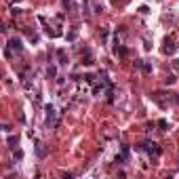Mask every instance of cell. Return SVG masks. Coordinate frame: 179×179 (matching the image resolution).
Listing matches in <instances>:
<instances>
[{"label": "cell", "instance_id": "obj_1", "mask_svg": "<svg viewBox=\"0 0 179 179\" xmlns=\"http://www.w3.org/2000/svg\"><path fill=\"white\" fill-rule=\"evenodd\" d=\"M139 150H143V152H148V154H154V156H160L162 154V150L158 148V143H150V141H145V143H141L139 145Z\"/></svg>", "mask_w": 179, "mask_h": 179}, {"label": "cell", "instance_id": "obj_2", "mask_svg": "<svg viewBox=\"0 0 179 179\" xmlns=\"http://www.w3.org/2000/svg\"><path fill=\"white\" fill-rule=\"evenodd\" d=\"M175 51H177V44H175V42H169V40H167V44L162 47V53H164V55H173Z\"/></svg>", "mask_w": 179, "mask_h": 179}, {"label": "cell", "instance_id": "obj_3", "mask_svg": "<svg viewBox=\"0 0 179 179\" xmlns=\"http://www.w3.org/2000/svg\"><path fill=\"white\" fill-rule=\"evenodd\" d=\"M9 47H11L13 51H17V53H19L21 49H23V44H21V40H19V38H11V40H9Z\"/></svg>", "mask_w": 179, "mask_h": 179}, {"label": "cell", "instance_id": "obj_4", "mask_svg": "<svg viewBox=\"0 0 179 179\" xmlns=\"http://www.w3.org/2000/svg\"><path fill=\"white\" fill-rule=\"evenodd\" d=\"M53 120H55V107H53V105H47V124L51 126Z\"/></svg>", "mask_w": 179, "mask_h": 179}, {"label": "cell", "instance_id": "obj_5", "mask_svg": "<svg viewBox=\"0 0 179 179\" xmlns=\"http://www.w3.org/2000/svg\"><path fill=\"white\" fill-rule=\"evenodd\" d=\"M57 59H59V63H61V65H63V63H68V57H65V51H63V49H59V51H57Z\"/></svg>", "mask_w": 179, "mask_h": 179}, {"label": "cell", "instance_id": "obj_6", "mask_svg": "<svg viewBox=\"0 0 179 179\" xmlns=\"http://www.w3.org/2000/svg\"><path fill=\"white\" fill-rule=\"evenodd\" d=\"M47 76L49 78H55L57 76V68H55V65H49V68H47Z\"/></svg>", "mask_w": 179, "mask_h": 179}, {"label": "cell", "instance_id": "obj_7", "mask_svg": "<svg viewBox=\"0 0 179 179\" xmlns=\"http://www.w3.org/2000/svg\"><path fill=\"white\" fill-rule=\"evenodd\" d=\"M114 51H116V55H118V57H126V47H120V44H118Z\"/></svg>", "mask_w": 179, "mask_h": 179}, {"label": "cell", "instance_id": "obj_8", "mask_svg": "<svg viewBox=\"0 0 179 179\" xmlns=\"http://www.w3.org/2000/svg\"><path fill=\"white\" fill-rule=\"evenodd\" d=\"M7 143H9L11 150H15V145H17V135H11V137L7 139Z\"/></svg>", "mask_w": 179, "mask_h": 179}, {"label": "cell", "instance_id": "obj_9", "mask_svg": "<svg viewBox=\"0 0 179 179\" xmlns=\"http://www.w3.org/2000/svg\"><path fill=\"white\" fill-rule=\"evenodd\" d=\"M141 70H143V74H152V63H145L143 61V68Z\"/></svg>", "mask_w": 179, "mask_h": 179}, {"label": "cell", "instance_id": "obj_10", "mask_svg": "<svg viewBox=\"0 0 179 179\" xmlns=\"http://www.w3.org/2000/svg\"><path fill=\"white\" fill-rule=\"evenodd\" d=\"M133 65H135V68H143V59H135Z\"/></svg>", "mask_w": 179, "mask_h": 179}, {"label": "cell", "instance_id": "obj_11", "mask_svg": "<svg viewBox=\"0 0 179 179\" xmlns=\"http://www.w3.org/2000/svg\"><path fill=\"white\" fill-rule=\"evenodd\" d=\"M44 154H47V150L42 148V143H38V156H44Z\"/></svg>", "mask_w": 179, "mask_h": 179}, {"label": "cell", "instance_id": "obj_12", "mask_svg": "<svg viewBox=\"0 0 179 179\" xmlns=\"http://www.w3.org/2000/svg\"><path fill=\"white\" fill-rule=\"evenodd\" d=\"M122 156H124V158H129V145H122Z\"/></svg>", "mask_w": 179, "mask_h": 179}, {"label": "cell", "instance_id": "obj_13", "mask_svg": "<svg viewBox=\"0 0 179 179\" xmlns=\"http://www.w3.org/2000/svg\"><path fill=\"white\" fill-rule=\"evenodd\" d=\"M139 13H143V15H148V13H150V9H148V7L143 4V7H139Z\"/></svg>", "mask_w": 179, "mask_h": 179}, {"label": "cell", "instance_id": "obj_14", "mask_svg": "<svg viewBox=\"0 0 179 179\" xmlns=\"http://www.w3.org/2000/svg\"><path fill=\"white\" fill-rule=\"evenodd\" d=\"M175 80H177L175 76H169V78H167V84H175Z\"/></svg>", "mask_w": 179, "mask_h": 179}, {"label": "cell", "instance_id": "obj_15", "mask_svg": "<svg viewBox=\"0 0 179 179\" xmlns=\"http://www.w3.org/2000/svg\"><path fill=\"white\" fill-rule=\"evenodd\" d=\"M158 126L164 131V129H167V120H158Z\"/></svg>", "mask_w": 179, "mask_h": 179}, {"label": "cell", "instance_id": "obj_16", "mask_svg": "<svg viewBox=\"0 0 179 179\" xmlns=\"http://www.w3.org/2000/svg\"><path fill=\"white\" fill-rule=\"evenodd\" d=\"M101 38H103V40L107 38V28H103V30H101Z\"/></svg>", "mask_w": 179, "mask_h": 179}]
</instances>
